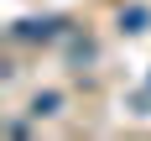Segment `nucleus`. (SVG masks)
<instances>
[{
  "mask_svg": "<svg viewBox=\"0 0 151 141\" xmlns=\"http://www.w3.org/2000/svg\"><path fill=\"white\" fill-rule=\"evenodd\" d=\"M146 21H151V16L141 11V5H130V11L120 16V26H125V31H146Z\"/></svg>",
  "mask_w": 151,
  "mask_h": 141,
  "instance_id": "7ed1b4c3",
  "label": "nucleus"
},
{
  "mask_svg": "<svg viewBox=\"0 0 151 141\" xmlns=\"http://www.w3.org/2000/svg\"><path fill=\"white\" fill-rule=\"evenodd\" d=\"M58 105H63V94L47 89V94H37V99H31V115H37V120H42V115H58Z\"/></svg>",
  "mask_w": 151,
  "mask_h": 141,
  "instance_id": "f03ea898",
  "label": "nucleus"
},
{
  "mask_svg": "<svg viewBox=\"0 0 151 141\" xmlns=\"http://www.w3.org/2000/svg\"><path fill=\"white\" fill-rule=\"evenodd\" d=\"M52 31H58V21H52V16H47V21H21V26H16V37H21V42H37V37H52Z\"/></svg>",
  "mask_w": 151,
  "mask_h": 141,
  "instance_id": "f257e3e1",
  "label": "nucleus"
}]
</instances>
